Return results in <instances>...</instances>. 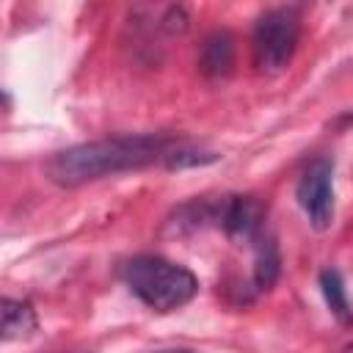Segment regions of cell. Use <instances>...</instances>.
Returning <instances> with one entry per match:
<instances>
[{
  "instance_id": "obj_4",
  "label": "cell",
  "mask_w": 353,
  "mask_h": 353,
  "mask_svg": "<svg viewBox=\"0 0 353 353\" xmlns=\"http://www.w3.org/2000/svg\"><path fill=\"white\" fill-rule=\"evenodd\" d=\"M298 204L314 229H328L334 221V163L317 157L306 165L298 182Z\"/></svg>"
},
{
  "instance_id": "obj_6",
  "label": "cell",
  "mask_w": 353,
  "mask_h": 353,
  "mask_svg": "<svg viewBox=\"0 0 353 353\" xmlns=\"http://www.w3.org/2000/svg\"><path fill=\"white\" fill-rule=\"evenodd\" d=\"M199 66L207 77H226L234 66V36L229 30H212L201 44Z\"/></svg>"
},
{
  "instance_id": "obj_9",
  "label": "cell",
  "mask_w": 353,
  "mask_h": 353,
  "mask_svg": "<svg viewBox=\"0 0 353 353\" xmlns=\"http://www.w3.org/2000/svg\"><path fill=\"white\" fill-rule=\"evenodd\" d=\"M320 290H323V298L331 309V314L339 320V325H353V309H350V301H347V290H345V281L336 270H323L320 273Z\"/></svg>"
},
{
  "instance_id": "obj_1",
  "label": "cell",
  "mask_w": 353,
  "mask_h": 353,
  "mask_svg": "<svg viewBox=\"0 0 353 353\" xmlns=\"http://www.w3.org/2000/svg\"><path fill=\"white\" fill-rule=\"evenodd\" d=\"M168 152L171 138L163 135H119L105 141H88L58 152L47 163V176L61 188H80L102 176L135 171L165 160Z\"/></svg>"
},
{
  "instance_id": "obj_7",
  "label": "cell",
  "mask_w": 353,
  "mask_h": 353,
  "mask_svg": "<svg viewBox=\"0 0 353 353\" xmlns=\"http://www.w3.org/2000/svg\"><path fill=\"white\" fill-rule=\"evenodd\" d=\"M279 273H281L279 245H276L273 234H268L262 229L259 237L254 240V284H256V290H270L276 284Z\"/></svg>"
},
{
  "instance_id": "obj_2",
  "label": "cell",
  "mask_w": 353,
  "mask_h": 353,
  "mask_svg": "<svg viewBox=\"0 0 353 353\" xmlns=\"http://www.w3.org/2000/svg\"><path fill=\"white\" fill-rule=\"evenodd\" d=\"M127 287L154 312H176L199 292L196 276L163 256H135L124 265Z\"/></svg>"
},
{
  "instance_id": "obj_8",
  "label": "cell",
  "mask_w": 353,
  "mask_h": 353,
  "mask_svg": "<svg viewBox=\"0 0 353 353\" xmlns=\"http://www.w3.org/2000/svg\"><path fill=\"white\" fill-rule=\"evenodd\" d=\"M3 339H25L36 331V312L30 309V303L25 301H14V298H3Z\"/></svg>"
},
{
  "instance_id": "obj_5",
  "label": "cell",
  "mask_w": 353,
  "mask_h": 353,
  "mask_svg": "<svg viewBox=\"0 0 353 353\" xmlns=\"http://www.w3.org/2000/svg\"><path fill=\"white\" fill-rule=\"evenodd\" d=\"M218 223L234 243H254L262 232V207L251 196H229L221 201Z\"/></svg>"
},
{
  "instance_id": "obj_3",
  "label": "cell",
  "mask_w": 353,
  "mask_h": 353,
  "mask_svg": "<svg viewBox=\"0 0 353 353\" xmlns=\"http://www.w3.org/2000/svg\"><path fill=\"white\" fill-rule=\"evenodd\" d=\"M298 44L295 8H268L254 25V63L265 74H279L292 61Z\"/></svg>"
},
{
  "instance_id": "obj_10",
  "label": "cell",
  "mask_w": 353,
  "mask_h": 353,
  "mask_svg": "<svg viewBox=\"0 0 353 353\" xmlns=\"http://www.w3.org/2000/svg\"><path fill=\"white\" fill-rule=\"evenodd\" d=\"M163 28H165V30H171V33L185 30V28H188V17H185V11H182V8H171V11H168V17L163 19Z\"/></svg>"
},
{
  "instance_id": "obj_11",
  "label": "cell",
  "mask_w": 353,
  "mask_h": 353,
  "mask_svg": "<svg viewBox=\"0 0 353 353\" xmlns=\"http://www.w3.org/2000/svg\"><path fill=\"white\" fill-rule=\"evenodd\" d=\"M179 353H188V350H179Z\"/></svg>"
}]
</instances>
